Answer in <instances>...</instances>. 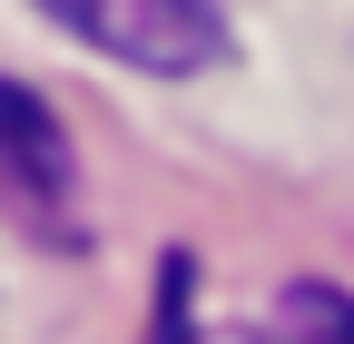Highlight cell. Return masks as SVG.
Listing matches in <instances>:
<instances>
[{"instance_id": "obj_4", "label": "cell", "mask_w": 354, "mask_h": 344, "mask_svg": "<svg viewBox=\"0 0 354 344\" xmlns=\"http://www.w3.org/2000/svg\"><path fill=\"white\" fill-rule=\"evenodd\" d=\"M167 344H266V334H167Z\"/></svg>"}, {"instance_id": "obj_2", "label": "cell", "mask_w": 354, "mask_h": 344, "mask_svg": "<svg viewBox=\"0 0 354 344\" xmlns=\"http://www.w3.org/2000/svg\"><path fill=\"white\" fill-rule=\"evenodd\" d=\"M0 187L50 246H79V157L59 138L50 99L20 89V79H0Z\"/></svg>"}, {"instance_id": "obj_1", "label": "cell", "mask_w": 354, "mask_h": 344, "mask_svg": "<svg viewBox=\"0 0 354 344\" xmlns=\"http://www.w3.org/2000/svg\"><path fill=\"white\" fill-rule=\"evenodd\" d=\"M69 39H88L99 59H128L148 79H197L227 59V20L216 0H39Z\"/></svg>"}, {"instance_id": "obj_3", "label": "cell", "mask_w": 354, "mask_h": 344, "mask_svg": "<svg viewBox=\"0 0 354 344\" xmlns=\"http://www.w3.org/2000/svg\"><path fill=\"white\" fill-rule=\"evenodd\" d=\"M286 344H354V305L325 285H295L286 295Z\"/></svg>"}]
</instances>
